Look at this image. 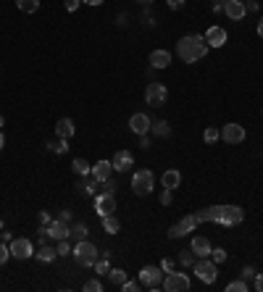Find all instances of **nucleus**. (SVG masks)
<instances>
[{
    "label": "nucleus",
    "mask_w": 263,
    "mask_h": 292,
    "mask_svg": "<svg viewBox=\"0 0 263 292\" xmlns=\"http://www.w3.org/2000/svg\"><path fill=\"white\" fill-rule=\"evenodd\" d=\"M197 221H213V224H221V227H237V224L245 221V211L239 206H211L195 213Z\"/></svg>",
    "instance_id": "obj_1"
},
{
    "label": "nucleus",
    "mask_w": 263,
    "mask_h": 292,
    "mask_svg": "<svg viewBox=\"0 0 263 292\" xmlns=\"http://www.w3.org/2000/svg\"><path fill=\"white\" fill-rule=\"evenodd\" d=\"M205 53H208V42L203 34H187L177 42V56L184 63H197L200 58H205Z\"/></svg>",
    "instance_id": "obj_2"
},
{
    "label": "nucleus",
    "mask_w": 263,
    "mask_h": 292,
    "mask_svg": "<svg viewBox=\"0 0 263 292\" xmlns=\"http://www.w3.org/2000/svg\"><path fill=\"white\" fill-rule=\"evenodd\" d=\"M74 261L79 266H95V261L100 258V250H98V245H92L90 240H82L74 245Z\"/></svg>",
    "instance_id": "obj_3"
},
{
    "label": "nucleus",
    "mask_w": 263,
    "mask_h": 292,
    "mask_svg": "<svg viewBox=\"0 0 263 292\" xmlns=\"http://www.w3.org/2000/svg\"><path fill=\"white\" fill-rule=\"evenodd\" d=\"M153 187H156V176H153V171L140 169L135 176H132V190H135V195H150Z\"/></svg>",
    "instance_id": "obj_4"
},
{
    "label": "nucleus",
    "mask_w": 263,
    "mask_h": 292,
    "mask_svg": "<svg viewBox=\"0 0 263 292\" xmlns=\"http://www.w3.org/2000/svg\"><path fill=\"white\" fill-rule=\"evenodd\" d=\"M195 274H197V279H200L203 284H213L218 279V268H216V263L211 258H197L195 261Z\"/></svg>",
    "instance_id": "obj_5"
},
{
    "label": "nucleus",
    "mask_w": 263,
    "mask_h": 292,
    "mask_svg": "<svg viewBox=\"0 0 263 292\" xmlns=\"http://www.w3.org/2000/svg\"><path fill=\"white\" fill-rule=\"evenodd\" d=\"M140 284L147 287V289H161V284H163V268L161 266H142Z\"/></svg>",
    "instance_id": "obj_6"
},
{
    "label": "nucleus",
    "mask_w": 263,
    "mask_h": 292,
    "mask_svg": "<svg viewBox=\"0 0 263 292\" xmlns=\"http://www.w3.org/2000/svg\"><path fill=\"white\" fill-rule=\"evenodd\" d=\"M166 98H168V89H166V84H161V82H153V84H147V89H145V103H147V105H153V108H161V105L166 103Z\"/></svg>",
    "instance_id": "obj_7"
},
{
    "label": "nucleus",
    "mask_w": 263,
    "mask_h": 292,
    "mask_svg": "<svg viewBox=\"0 0 263 292\" xmlns=\"http://www.w3.org/2000/svg\"><path fill=\"white\" fill-rule=\"evenodd\" d=\"M8 248H11V258H18V261H27L34 256V245L27 240V237H16L8 242Z\"/></svg>",
    "instance_id": "obj_8"
},
{
    "label": "nucleus",
    "mask_w": 263,
    "mask_h": 292,
    "mask_svg": "<svg viewBox=\"0 0 263 292\" xmlns=\"http://www.w3.org/2000/svg\"><path fill=\"white\" fill-rule=\"evenodd\" d=\"M161 287L166 292H187L190 289V277L182 274V271H171V274H166V279H163Z\"/></svg>",
    "instance_id": "obj_9"
},
{
    "label": "nucleus",
    "mask_w": 263,
    "mask_h": 292,
    "mask_svg": "<svg viewBox=\"0 0 263 292\" xmlns=\"http://www.w3.org/2000/svg\"><path fill=\"white\" fill-rule=\"evenodd\" d=\"M197 224H200V221H197L195 216H184V218H179V221L168 229V237H171V240H179V237H184V234L195 232Z\"/></svg>",
    "instance_id": "obj_10"
},
{
    "label": "nucleus",
    "mask_w": 263,
    "mask_h": 292,
    "mask_svg": "<svg viewBox=\"0 0 263 292\" xmlns=\"http://www.w3.org/2000/svg\"><path fill=\"white\" fill-rule=\"evenodd\" d=\"M245 137H248V132H245V126H239V124H227V126L221 129V140L229 142V145L245 142Z\"/></svg>",
    "instance_id": "obj_11"
},
{
    "label": "nucleus",
    "mask_w": 263,
    "mask_h": 292,
    "mask_svg": "<svg viewBox=\"0 0 263 292\" xmlns=\"http://www.w3.org/2000/svg\"><path fill=\"white\" fill-rule=\"evenodd\" d=\"M95 211H98L100 218L108 216V213H114V211H116V200H114V195H111V192L98 195V197H95Z\"/></svg>",
    "instance_id": "obj_12"
},
{
    "label": "nucleus",
    "mask_w": 263,
    "mask_h": 292,
    "mask_svg": "<svg viewBox=\"0 0 263 292\" xmlns=\"http://www.w3.org/2000/svg\"><path fill=\"white\" fill-rule=\"evenodd\" d=\"M203 37H205V42H208V48H224L229 34H227V29H224V27H211Z\"/></svg>",
    "instance_id": "obj_13"
},
{
    "label": "nucleus",
    "mask_w": 263,
    "mask_h": 292,
    "mask_svg": "<svg viewBox=\"0 0 263 292\" xmlns=\"http://www.w3.org/2000/svg\"><path fill=\"white\" fill-rule=\"evenodd\" d=\"M69 237V221H63V218H55L48 224V240H66Z\"/></svg>",
    "instance_id": "obj_14"
},
{
    "label": "nucleus",
    "mask_w": 263,
    "mask_h": 292,
    "mask_svg": "<svg viewBox=\"0 0 263 292\" xmlns=\"http://www.w3.org/2000/svg\"><path fill=\"white\" fill-rule=\"evenodd\" d=\"M224 13L232 19V21H242L245 19V0H227L224 3Z\"/></svg>",
    "instance_id": "obj_15"
},
{
    "label": "nucleus",
    "mask_w": 263,
    "mask_h": 292,
    "mask_svg": "<svg viewBox=\"0 0 263 292\" xmlns=\"http://www.w3.org/2000/svg\"><path fill=\"white\" fill-rule=\"evenodd\" d=\"M150 124L153 121L147 119V114H132V119H129V129L135 132V134H140V137L150 132Z\"/></svg>",
    "instance_id": "obj_16"
},
{
    "label": "nucleus",
    "mask_w": 263,
    "mask_h": 292,
    "mask_svg": "<svg viewBox=\"0 0 263 292\" xmlns=\"http://www.w3.org/2000/svg\"><path fill=\"white\" fill-rule=\"evenodd\" d=\"M111 163H114V171H129L132 166H135V155H132L129 150H119Z\"/></svg>",
    "instance_id": "obj_17"
},
{
    "label": "nucleus",
    "mask_w": 263,
    "mask_h": 292,
    "mask_svg": "<svg viewBox=\"0 0 263 292\" xmlns=\"http://www.w3.org/2000/svg\"><path fill=\"white\" fill-rule=\"evenodd\" d=\"M111 171H114V163L111 161H98L92 166V179H98V182L103 185L105 179H111Z\"/></svg>",
    "instance_id": "obj_18"
},
{
    "label": "nucleus",
    "mask_w": 263,
    "mask_h": 292,
    "mask_svg": "<svg viewBox=\"0 0 263 292\" xmlns=\"http://www.w3.org/2000/svg\"><path fill=\"white\" fill-rule=\"evenodd\" d=\"M211 242L205 240V237H195L192 240V253H195V258H211Z\"/></svg>",
    "instance_id": "obj_19"
},
{
    "label": "nucleus",
    "mask_w": 263,
    "mask_h": 292,
    "mask_svg": "<svg viewBox=\"0 0 263 292\" xmlns=\"http://www.w3.org/2000/svg\"><path fill=\"white\" fill-rule=\"evenodd\" d=\"M74 121L71 119H58V124H55V134H58V137L61 140H71L74 137Z\"/></svg>",
    "instance_id": "obj_20"
},
{
    "label": "nucleus",
    "mask_w": 263,
    "mask_h": 292,
    "mask_svg": "<svg viewBox=\"0 0 263 292\" xmlns=\"http://www.w3.org/2000/svg\"><path fill=\"white\" fill-rule=\"evenodd\" d=\"M168 63H171V53L168 50H153L150 53V66L153 69H166Z\"/></svg>",
    "instance_id": "obj_21"
},
{
    "label": "nucleus",
    "mask_w": 263,
    "mask_h": 292,
    "mask_svg": "<svg viewBox=\"0 0 263 292\" xmlns=\"http://www.w3.org/2000/svg\"><path fill=\"white\" fill-rule=\"evenodd\" d=\"M161 182H163V187H166V190H177V187L182 185V174H179L177 169H168V171H163Z\"/></svg>",
    "instance_id": "obj_22"
},
{
    "label": "nucleus",
    "mask_w": 263,
    "mask_h": 292,
    "mask_svg": "<svg viewBox=\"0 0 263 292\" xmlns=\"http://www.w3.org/2000/svg\"><path fill=\"white\" fill-rule=\"evenodd\" d=\"M103 229H105L108 234H119V232H121V221H119L114 213H108V216H103Z\"/></svg>",
    "instance_id": "obj_23"
},
{
    "label": "nucleus",
    "mask_w": 263,
    "mask_h": 292,
    "mask_svg": "<svg viewBox=\"0 0 263 292\" xmlns=\"http://www.w3.org/2000/svg\"><path fill=\"white\" fill-rule=\"evenodd\" d=\"M150 132H153V137H168V134H171V126H168V121L158 119V121L150 124Z\"/></svg>",
    "instance_id": "obj_24"
},
{
    "label": "nucleus",
    "mask_w": 263,
    "mask_h": 292,
    "mask_svg": "<svg viewBox=\"0 0 263 292\" xmlns=\"http://www.w3.org/2000/svg\"><path fill=\"white\" fill-rule=\"evenodd\" d=\"M34 256H37V261H42V263H53V261L58 258V250H55V248H48V245H42V248H40Z\"/></svg>",
    "instance_id": "obj_25"
},
{
    "label": "nucleus",
    "mask_w": 263,
    "mask_h": 292,
    "mask_svg": "<svg viewBox=\"0 0 263 292\" xmlns=\"http://www.w3.org/2000/svg\"><path fill=\"white\" fill-rule=\"evenodd\" d=\"M92 268H95V274L108 277V271H111V253H103V258H98Z\"/></svg>",
    "instance_id": "obj_26"
},
{
    "label": "nucleus",
    "mask_w": 263,
    "mask_h": 292,
    "mask_svg": "<svg viewBox=\"0 0 263 292\" xmlns=\"http://www.w3.org/2000/svg\"><path fill=\"white\" fill-rule=\"evenodd\" d=\"M71 169H74V174H79V176H87V174H92V166L87 163L84 158H74V161H71Z\"/></svg>",
    "instance_id": "obj_27"
},
{
    "label": "nucleus",
    "mask_w": 263,
    "mask_h": 292,
    "mask_svg": "<svg viewBox=\"0 0 263 292\" xmlns=\"http://www.w3.org/2000/svg\"><path fill=\"white\" fill-rule=\"evenodd\" d=\"M16 6L21 13H34L40 8V0H16Z\"/></svg>",
    "instance_id": "obj_28"
},
{
    "label": "nucleus",
    "mask_w": 263,
    "mask_h": 292,
    "mask_svg": "<svg viewBox=\"0 0 263 292\" xmlns=\"http://www.w3.org/2000/svg\"><path fill=\"white\" fill-rule=\"evenodd\" d=\"M45 148H48L50 153H55V155H63L66 150H69V140H61V137H58L55 142H48Z\"/></svg>",
    "instance_id": "obj_29"
},
{
    "label": "nucleus",
    "mask_w": 263,
    "mask_h": 292,
    "mask_svg": "<svg viewBox=\"0 0 263 292\" xmlns=\"http://www.w3.org/2000/svg\"><path fill=\"white\" fill-rule=\"evenodd\" d=\"M69 237H71V240H77V242L87 240V227H84V224H74V227L69 229Z\"/></svg>",
    "instance_id": "obj_30"
},
{
    "label": "nucleus",
    "mask_w": 263,
    "mask_h": 292,
    "mask_svg": "<svg viewBox=\"0 0 263 292\" xmlns=\"http://www.w3.org/2000/svg\"><path fill=\"white\" fill-rule=\"evenodd\" d=\"M108 277H111V284H119V287L126 282V271H124V268H111Z\"/></svg>",
    "instance_id": "obj_31"
},
{
    "label": "nucleus",
    "mask_w": 263,
    "mask_h": 292,
    "mask_svg": "<svg viewBox=\"0 0 263 292\" xmlns=\"http://www.w3.org/2000/svg\"><path fill=\"white\" fill-rule=\"evenodd\" d=\"M203 140H205L208 145H213V142H218V140H221V132H218L216 126H208V129L203 132Z\"/></svg>",
    "instance_id": "obj_32"
},
{
    "label": "nucleus",
    "mask_w": 263,
    "mask_h": 292,
    "mask_svg": "<svg viewBox=\"0 0 263 292\" xmlns=\"http://www.w3.org/2000/svg\"><path fill=\"white\" fill-rule=\"evenodd\" d=\"M248 289H250V287H248L245 279H234V282L227 284V292H248Z\"/></svg>",
    "instance_id": "obj_33"
},
{
    "label": "nucleus",
    "mask_w": 263,
    "mask_h": 292,
    "mask_svg": "<svg viewBox=\"0 0 263 292\" xmlns=\"http://www.w3.org/2000/svg\"><path fill=\"white\" fill-rule=\"evenodd\" d=\"M79 187L84 190V195H95L98 192V179H82Z\"/></svg>",
    "instance_id": "obj_34"
},
{
    "label": "nucleus",
    "mask_w": 263,
    "mask_h": 292,
    "mask_svg": "<svg viewBox=\"0 0 263 292\" xmlns=\"http://www.w3.org/2000/svg\"><path fill=\"white\" fill-rule=\"evenodd\" d=\"M58 256H69V253H74V248H71V242H69V237L66 240H58Z\"/></svg>",
    "instance_id": "obj_35"
},
{
    "label": "nucleus",
    "mask_w": 263,
    "mask_h": 292,
    "mask_svg": "<svg viewBox=\"0 0 263 292\" xmlns=\"http://www.w3.org/2000/svg\"><path fill=\"white\" fill-rule=\"evenodd\" d=\"M179 263H182V266H195V253H192V248L179 253Z\"/></svg>",
    "instance_id": "obj_36"
},
{
    "label": "nucleus",
    "mask_w": 263,
    "mask_h": 292,
    "mask_svg": "<svg viewBox=\"0 0 263 292\" xmlns=\"http://www.w3.org/2000/svg\"><path fill=\"white\" fill-rule=\"evenodd\" d=\"M211 261H213V263H224V261H227V250H224V248L211 250Z\"/></svg>",
    "instance_id": "obj_37"
},
{
    "label": "nucleus",
    "mask_w": 263,
    "mask_h": 292,
    "mask_svg": "<svg viewBox=\"0 0 263 292\" xmlns=\"http://www.w3.org/2000/svg\"><path fill=\"white\" fill-rule=\"evenodd\" d=\"M8 258H11V248H8V242H0V266H3Z\"/></svg>",
    "instance_id": "obj_38"
},
{
    "label": "nucleus",
    "mask_w": 263,
    "mask_h": 292,
    "mask_svg": "<svg viewBox=\"0 0 263 292\" xmlns=\"http://www.w3.org/2000/svg\"><path fill=\"white\" fill-rule=\"evenodd\" d=\"M103 289V284L98 282V279H90V282H84V292H100Z\"/></svg>",
    "instance_id": "obj_39"
},
{
    "label": "nucleus",
    "mask_w": 263,
    "mask_h": 292,
    "mask_svg": "<svg viewBox=\"0 0 263 292\" xmlns=\"http://www.w3.org/2000/svg\"><path fill=\"white\" fill-rule=\"evenodd\" d=\"M171 192H174V190H166V187L161 190V195H158V200H161V206H168V203H171Z\"/></svg>",
    "instance_id": "obj_40"
},
{
    "label": "nucleus",
    "mask_w": 263,
    "mask_h": 292,
    "mask_svg": "<svg viewBox=\"0 0 263 292\" xmlns=\"http://www.w3.org/2000/svg\"><path fill=\"white\" fill-rule=\"evenodd\" d=\"M63 6H66V11H69V13H74L82 6V0H63Z\"/></svg>",
    "instance_id": "obj_41"
},
{
    "label": "nucleus",
    "mask_w": 263,
    "mask_h": 292,
    "mask_svg": "<svg viewBox=\"0 0 263 292\" xmlns=\"http://www.w3.org/2000/svg\"><path fill=\"white\" fill-rule=\"evenodd\" d=\"M121 289H124V292H137V289H140V282H129V279H126V282L121 284Z\"/></svg>",
    "instance_id": "obj_42"
},
{
    "label": "nucleus",
    "mask_w": 263,
    "mask_h": 292,
    "mask_svg": "<svg viewBox=\"0 0 263 292\" xmlns=\"http://www.w3.org/2000/svg\"><path fill=\"white\" fill-rule=\"evenodd\" d=\"M166 6H168L171 11H182V8H184V0H166Z\"/></svg>",
    "instance_id": "obj_43"
},
{
    "label": "nucleus",
    "mask_w": 263,
    "mask_h": 292,
    "mask_svg": "<svg viewBox=\"0 0 263 292\" xmlns=\"http://www.w3.org/2000/svg\"><path fill=\"white\" fill-rule=\"evenodd\" d=\"M161 268H163V274H171V271H174V261H171V258H163V261H161Z\"/></svg>",
    "instance_id": "obj_44"
},
{
    "label": "nucleus",
    "mask_w": 263,
    "mask_h": 292,
    "mask_svg": "<svg viewBox=\"0 0 263 292\" xmlns=\"http://www.w3.org/2000/svg\"><path fill=\"white\" fill-rule=\"evenodd\" d=\"M242 279H245V282H248V279H255V268H253V266H245V268H242Z\"/></svg>",
    "instance_id": "obj_45"
},
{
    "label": "nucleus",
    "mask_w": 263,
    "mask_h": 292,
    "mask_svg": "<svg viewBox=\"0 0 263 292\" xmlns=\"http://www.w3.org/2000/svg\"><path fill=\"white\" fill-rule=\"evenodd\" d=\"M103 190L114 195V192H116V182H114V179H105V182H103Z\"/></svg>",
    "instance_id": "obj_46"
},
{
    "label": "nucleus",
    "mask_w": 263,
    "mask_h": 292,
    "mask_svg": "<svg viewBox=\"0 0 263 292\" xmlns=\"http://www.w3.org/2000/svg\"><path fill=\"white\" fill-rule=\"evenodd\" d=\"M50 221H53V218L48 216V211H40V227H48Z\"/></svg>",
    "instance_id": "obj_47"
},
{
    "label": "nucleus",
    "mask_w": 263,
    "mask_h": 292,
    "mask_svg": "<svg viewBox=\"0 0 263 292\" xmlns=\"http://www.w3.org/2000/svg\"><path fill=\"white\" fill-rule=\"evenodd\" d=\"M245 11L248 13H258V3L255 0H245Z\"/></svg>",
    "instance_id": "obj_48"
},
{
    "label": "nucleus",
    "mask_w": 263,
    "mask_h": 292,
    "mask_svg": "<svg viewBox=\"0 0 263 292\" xmlns=\"http://www.w3.org/2000/svg\"><path fill=\"white\" fill-rule=\"evenodd\" d=\"M211 3H213V11H216V13H221V11H224V3H227V0H211Z\"/></svg>",
    "instance_id": "obj_49"
},
{
    "label": "nucleus",
    "mask_w": 263,
    "mask_h": 292,
    "mask_svg": "<svg viewBox=\"0 0 263 292\" xmlns=\"http://www.w3.org/2000/svg\"><path fill=\"white\" fill-rule=\"evenodd\" d=\"M253 287H255L258 292H263V274H255V282H253Z\"/></svg>",
    "instance_id": "obj_50"
},
{
    "label": "nucleus",
    "mask_w": 263,
    "mask_h": 292,
    "mask_svg": "<svg viewBox=\"0 0 263 292\" xmlns=\"http://www.w3.org/2000/svg\"><path fill=\"white\" fill-rule=\"evenodd\" d=\"M140 148H145V150L150 148V140H147V134H142V137H140Z\"/></svg>",
    "instance_id": "obj_51"
},
{
    "label": "nucleus",
    "mask_w": 263,
    "mask_h": 292,
    "mask_svg": "<svg viewBox=\"0 0 263 292\" xmlns=\"http://www.w3.org/2000/svg\"><path fill=\"white\" fill-rule=\"evenodd\" d=\"M82 3H87V6H103L105 0H82Z\"/></svg>",
    "instance_id": "obj_52"
},
{
    "label": "nucleus",
    "mask_w": 263,
    "mask_h": 292,
    "mask_svg": "<svg viewBox=\"0 0 263 292\" xmlns=\"http://www.w3.org/2000/svg\"><path fill=\"white\" fill-rule=\"evenodd\" d=\"M58 218H63V221H71V211H61V216Z\"/></svg>",
    "instance_id": "obj_53"
},
{
    "label": "nucleus",
    "mask_w": 263,
    "mask_h": 292,
    "mask_svg": "<svg viewBox=\"0 0 263 292\" xmlns=\"http://www.w3.org/2000/svg\"><path fill=\"white\" fill-rule=\"evenodd\" d=\"M258 37L263 40V16H260V21H258Z\"/></svg>",
    "instance_id": "obj_54"
},
{
    "label": "nucleus",
    "mask_w": 263,
    "mask_h": 292,
    "mask_svg": "<svg viewBox=\"0 0 263 292\" xmlns=\"http://www.w3.org/2000/svg\"><path fill=\"white\" fill-rule=\"evenodd\" d=\"M6 148V137H3V132H0V150Z\"/></svg>",
    "instance_id": "obj_55"
},
{
    "label": "nucleus",
    "mask_w": 263,
    "mask_h": 292,
    "mask_svg": "<svg viewBox=\"0 0 263 292\" xmlns=\"http://www.w3.org/2000/svg\"><path fill=\"white\" fill-rule=\"evenodd\" d=\"M135 3H140V6H150L153 0H135Z\"/></svg>",
    "instance_id": "obj_56"
},
{
    "label": "nucleus",
    "mask_w": 263,
    "mask_h": 292,
    "mask_svg": "<svg viewBox=\"0 0 263 292\" xmlns=\"http://www.w3.org/2000/svg\"><path fill=\"white\" fill-rule=\"evenodd\" d=\"M0 126H3V116H0Z\"/></svg>",
    "instance_id": "obj_57"
},
{
    "label": "nucleus",
    "mask_w": 263,
    "mask_h": 292,
    "mask_svg": "<svg viewBox=\"0 0 263 292\" xmlns=\"http://www.w3.org/2000/svg\"><path fill=\"white\" fill-rule=\"evenodd\" d=\"M0 229H3V221H0Z\"/></svg>",
    "instance_id": "obj_58"
},
{
    "label": "nucleus",
    "mask_w": 263,
    "mask_h": 292,
    "mask_svg": "<svg viewBox=\"0 0 263 292\" xmlns=\"http://www.w3.org/2000/svg\"><path fill=\"white\" fill-rule=\"evenodd\" d=\"M260 116H263V111H260Z\"/></svg>",
    "instance_id": "obj_59"
}]
</instances>
